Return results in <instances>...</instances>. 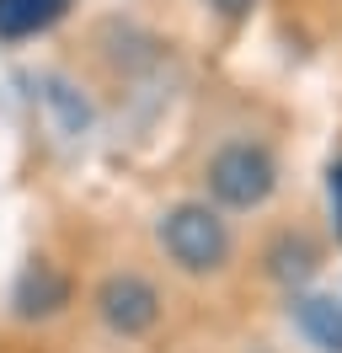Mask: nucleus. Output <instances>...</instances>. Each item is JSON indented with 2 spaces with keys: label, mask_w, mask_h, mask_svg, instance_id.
<instances>
[{
  "label": "nucleus",
  "mask_w": 342,
  "mask_h": 353,
  "mask_svg": "<svg viewBox=\"0 0 342 353\" xmlns=\"http://www.w3.org/2000/svg\"><path fill=\"white\" fill-rule=\"evenodd\" d=\"M97 316L112 337H145L161 321V289L139 273H107L97 284Z\"/></svg>",
  "instance_id": "obj_3"
},
{
  "label": "nucleus",
  "mask_w": 342,
  "mask_h": 353,
  "mask_svg": "<svg viewBox=\"0 0 342 353\" xmlns=\"http://www.w3.org/2000/svg\"><path fill=\"white\" fill-rule=\"evenodd\" d=\"M203 6H209V11H219L225 22H241V17H252L262 0H203Z\"/></svg>",
  "instance_id": "obj_9"
},
{
  "label": "nucleus",
  "mask_w": 342,
  "mask_h": 353,
  "mask_svg": "<svg viewBox=\"0 0 342 353\" xmlns=\"http://www.w3.org/2000/svg\"><path fill=\"white\" fill-rule=\"evenodd\" d=\"M11 305H17L21 321H48V316H59L70 305V279H64L54 263H27V273L17 279V294H11Z\"/></svg>",
  "instance_id": "obj_4"
},
{
  "label": "nucleus",
  "mask_w": 342,
  "mask_h": 353,
  "mask_svg": "<svg viewBox=\"0 0 342 353\" xmlns=\"http://www.w3.org/2000/svg\"><path fill=\"white\" fill-rule=\"evenodd\" d=\"M326 203H332V230H337V241H342V155L326 166Z\"/></svg>",
  "instance_id": "obj_8"
},
{
  "label": "nucleus",
  "mask_w": 342,
  "mask_h": 353,
  "mask_svg": "<svg viewBox=\"0 0 342 353\" xmlns=\"http://www.w3.org/2000/svg\"><path fill=\"white\" fill-rule=\"evenodd\" d=\"M209 193L225 209H262L278 193V161L256 139H230L209 155Z\"/></svg>",
  "instance_id": "obj_2"
},
{
  "label": "nucleus",
  "mask_w": 342,
  "mask_h": 353,
  "mask_svg": "<svg viewBox=\"0 0 342 353\" xmlns=\"http://www.w3.org/2000/svg\"><path fill=\"white\" fill-rule=\"evenodd\" d=\"M75 0H0V38L6 43H21V38H38L54 22L70 17Z\"/></svg>",
  "instance_id": "obj_6"
},
{
  "label": "nucleus",
  "mask_w": 342,
  "mask_h": 353,
  "mask_svg": "<svg viewBox=\"0 0 342 353\" xmlns=\"http://www.w3.org/2000/svg\"><path fill=\"white\" fill-rule=\"evenodd\" d=\"M161 252L182 273L209 279V273H219L230 263L235 236H230V225L219 220V209H209V203H177V209L161 214Z\"/></svg>",
  "instance_id": "obj_1"
},
{
  "label": "nucleus",
  "mask_w": 342,
  "mask_h": 353,
  "mask_svg": "<svg viewBox=\"0 0 342 353\" xmlns=\"http://www.w3.org/2000/svg\"><path fill=\"white\" fill-rule=\"evenodd\" d=\"M294 327L316 353H342V300L332 294H299L294 300Z\"/></svg>",
  "instance_id": "obj_5"
},
{
  "label": "nucleus",
  "mask_w": 342,
  "mask_h": 353,
  "mask_svg": "<svg viewBox=\"0 0 342 353\" xmlns=\"http://www.w3.org/2000/svg\"><path fill=\"white\" fill-rule=\"evenodd\" d=\"M268 273H273L278 284H305L316 273V246L305 241V236H294V230H283L268 246Z\"/></svg>",
  "instance_id": "obj_7"
}]
</instances>
